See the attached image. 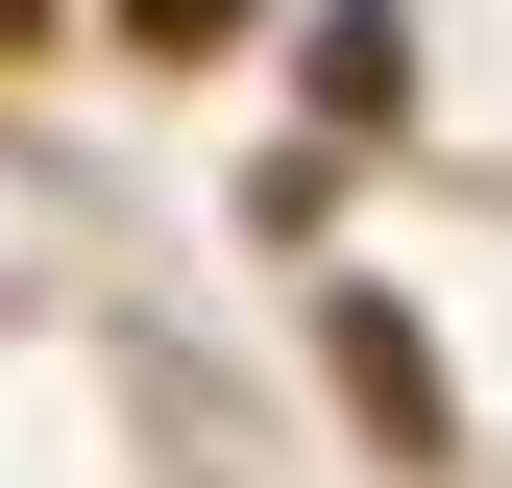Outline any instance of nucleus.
<instances>
[{
	"mask_svg": "<svg viewBox=\"0 0 512 488\" xmlns=\"http://www.w3.org/2000/svg\"><path fill=\"white\" fill-rule=\"evenodd\" d=\"M342 391H366V415H391V440H415V464H439V366H415V318H391V293H342Z\"/></svg>",
	"mask_w": 512,
	"mask_h": 488,
	"instance_id": "obj_1",
	"label": "nucleus"
}]
</instances>
